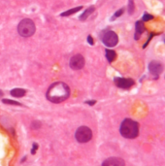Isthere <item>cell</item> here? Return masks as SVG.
Wrapping results in <instances>:
<instances>
[{"mask_svg": "<svg viewBox=\"0 0 165 166\" xmlns=\"http://www.w3.org/2000/svg\"><path fill=\"white\" fill-rule=\"evenodd\" d=\"M70 95V88L62 82L52 84L47 92V99L52 103H61L65 101Z\"/></svg>", "mask_w": 165, "mask_h": 166, "instance_id": "1", "label": "cell"}, {"mask_svg": "<svg viewBox=\"0 0 165 166\" xmlns=\"http://www.w3.org/2000/svg\"><path fill=\"white\" fill-rule=\"evenodd\" d=\"M120 132L121 136L127 139H134L139 134V125L135 121L125 119L121 122Z\"/></svg>", "mask_w": 165, "mask_h": 166, "instance_id": "2", "label": "cell"}, {"mask_svg": "<svg viewBox=\"0 0 165 166\" xmlns=\"http://www.w3.org/2000/svg\"><path fill=\"white\" fill-rule=\"evenodd\" d=\"M35 24L33 23V20H31L30 19H24L18 25V32L20 36L27 38L34 34L35 32Z\"/></svg>", "mask_w": 165, "mask_h": 166, "instance_id": "3", "label": "cell"}, {"mask_svg": "<svg viewBox=\"0 0 165 166\" xmlns=\"http://www.w3.org/2000/svg\"><path fill=\"white\" fill-rule=\"evenodd\" d=\"M101 41L107 47H115L119 42V37L114 31L112 30H104L100 34Z\"/></svg>", "mask_w": 165, "mask_h": 166, "instance_id": "4", "label": "cell"}, {"mask_svg": "<svg viewBox=\"0 0 165 166\" xmlns=\"http://www.w3.org/2000/svg\"><path fill=\"white\" fill-rule=\"evenodd\" d=\"M75 138L79 143H87L91 140L92 131L88 126H81L76 130Z\"/></svg>", "mask_w": 165, "mask_h": 166, "instance_id": "5", "label": "cell"}, {"mask_svg": "<svg viewBox=\"0 0 165 166\" xmlns=\"http://www.w3.org/2000/svg\"><path fill=\"white\" fill-rule=\"evenodd\" d=\"M69 65L73 70H80L84 66V58L82 55H75L72 56Z\"/></svg>", "mask_w": 165, "mask_h": 166, "instance_id": "6", "label": "cell"}, {"mask_svg": "<svg viewBox=\"0 0 165 166\" xmlns=\"http://www.w3.org/2000/svg\"><path fill=\"white\" fill-rule=\"evenodd\" d=\"M114 82L116 84L117 87H119L120 88H129L134 85V81L132 79H125V78H116L114 80Z\"/></svg>", "mask_w": 165, "mask_h": 166, "instance_id": "7", "label": "cell"}, {"mask_svg": "<svg viewBox=\"0 0 165 166\" xmlns=\"http://www.w3.org/2000/svg\"><path fill=\"white\" fill-rule=\"evenodd\" d=\"M102 166H125V162L120 157H110L103 161Z\"/></svg>", "mask_w": 165, "mask_h": 166, "instance_id": "8", "label": "cell"}, {"mask_svg": "<svg viewBox=\"0 0 165 166\" xmlns=\"http://www.w3.org/2000/svg\"><path fill=\"white\" fill-rule=\"evenodd\" d=\"M149 70H150L151 74L157 77L158 75L162 72V65L157 61H152L150 63V65H149Z\"/></svg>", "mask_w": 165, "mask_h": 166, "instance_id": "9", "label": "cell"}, {"mask_svg": "<svg viewBox=\"0 0 165 166\" xmlns=\"http://www.w3.org/2000/svg\"><path fill=\"white\" fill-rule=\"evenodd\" d=\"M11 95L14 97H23L25 95V90L23 88H14L11 90Z\"/></svg>", "mask_w": 165, "mask_h": 166, "instance_id": "10", "label": "cell"}, {"mask_svg": "<svg viewBox=\"0 0 165 166\" xmlns=\"http://www.w3.org/2000/svg\"><path fill=\"white\" fill-rule=\"evenodd\" d=\"M105 56H106V58H107V60L109 62H112L113 60H115V58L117 56L116 52L112 51V50H106L105 51Z\"/></svg>", "mask_w": 165, "mask_h": 166, "instance_id": "11", "label": "cell"}, {"mask_svg": "<svg viewBox=\"0 0 165 166\" xmlns=\"http://www.w3.org/2000/svg\"><path fill=\"white\" fill-rule=\"evenodd\" d=\"M144 30H145V27H144V24L142 21H137L136 23V33H138V35H136V39L139 38V36L143 33Z\"/></svg>", "mask_w": 165, "mask_h": 166, "instance_id": "12", "label": "cell"}, {"mask_svg": "<svg viewBox=\"0 0 165 166\" xmlns=\"http://www.w3.org/2000/svg\"><path fill=\"white\" fill-rule=\"evenodd\" d=\"M82 8H83L82 6L76 7V8H74V9H71V10H69V11H66V12H64V13H62L60 16H61V17H68V16H70V15H72L74 13H77L78 11H80Z\"/></svg>", "mask_w": 165, "mask_h": 166, "instance_id": "13", "label": "cell"}, {"mask_svg": "<svg viewBox=\"0 0 165 166\" xmlns=\"http://www.w3.org/2000/svg\"><path fill=\"white\" fill-rule=\"evenodd\" d=\"M93 11H94V7H93V6L88 8V9L86 10V12H84V13L82 15V17H80V20H86V19L88 17V16H89L90 14H91V13L93 12Z\"/></svg>", "mask_w": 165, "mask_h": 166, "instance_id": "14", "label": "cell"}, {"mask_svg": "<svg viewBox=\"0 0 165 166\" xmlns=\"http://www.w3.org/2000/svg\"><path fill=\"white\" fill-rule=\"evenodd\" d=\"M134 10H135L134 2H133V0H129V2H128V13H129V15H132L133 13H134Z\"/></svg>", "mask_w": 165, "mask_h": 166, "instance_id": "15", "label": "cell"}, {"mask_svg": "<svg viewBox=\"0 0 165 166\" xmlns=\"http://www.w3.org/2000/svg\"><path fill=\"white\" fill-rule=\"evenodd\" d=\"M2 102L5 103V104H10V105H17V106H20V103L17 102V101H13V100H9V99H3Z\"/></svg>", "mask_w": 165, "mask_h": 166, "instance_id": "16", "label": "cell"}, {"mask_svg": "<svg viewBox=\"0 0 165 166\" xmlns=\"http://www.w3.org/2000/svg\"><path fill=\"white\" fill-rule=\"evenodd\" d=\"M31 127L33 128V129H39V128L41 127V122L36 121H33L32 122V125H31Z\"/></svg>", "mask_w": 165, "mask_h": 166, "instance_id": "17", "label": "cell"}, {"mask_svg": "<svg viewBox=\"0 0 165 166\" xmlns=\"http://www.w3.org/2000/svg\"><path fill=\"white\" fill-rule=\"evenodd\" d=\"M37 149H38V144H37V143H33V148H32V150H31V153L34 154L36 153V150Z\"/></svg>", "mask_w": 165, "mask_h": 166, "instance_id": "18", "label": "cell"}, {"mask_svg": "<svg viewBox=\"0 0 165 166\" xmlns=\"http://www.w3.org/2000/svg\"><path fill=\"white\" fill-rule=\"evenodd\" d=\"M144 20H152V15H149V14H145L144 15Z\"/></svg>", "mask_w": 165, "mask_h": 166, "instance_id": "19", "label": "cell"}, {"mask_svg": "<svg viewBox=\"0 0 165 166\" xmlns=\"http://www.w3.org/2000/svg\"><path fill=\"white\" fill-rule=\"evenodd\" d=\"M122 13H124V9H120V10H119L118 12H117V13L115 14V17H116V18L120 17V15H121Z\"/></svg>", "mask_w": 165, "mask_h": 166, "instance_id": "20", "label": "cell"}, {"mask_svg": "<svg viewBox=\"0 0 165 166\" xmlns=\"http://www.w3.org/2000/svg\"><path fill=\"white\" fill-rule=\"evenodd\" d=\"M86 103H87V104H89L90 106H92V105H94L95 103H96V101H95V100H91V101H87Z\"/></svg>", "mask_w": 165, "mask_h": 166, "instance_id": "21", "label": "cell"}, {"mask_svg": "<svg viewBox=\"0 0 165 166\" xmlns=\"http://www.w3.org/2000/svg\"><path fill=\"white\" fill-rule=\"evenodd\" d=\"M88 43H89V44H91V45H93V41H92V38H91V37H90V36H88Z\"/></svg>", "mask_w": 165, "mask_h": 166, "instance_id": "22", "label": "cell"}, {"mask_svg": "<svg viewBox=\"0 0 165 166\" xmlns=\"http://www.w3.org/2000/svg\"><path fill=\"white\" fill-rule=\"evenodd\" d=\"M0 95H2V92H0Z\"/></svg>", "mask_w": 165, "mask_h": 166, "instance_id": "23", "label": "cell"}]
</instances>
